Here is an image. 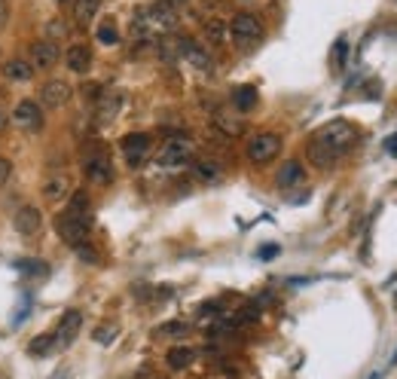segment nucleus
Here are the masks:
<instances>
[{
	"label": "nucleus",
	"instance_id": "obj_1",
	"mask_svg": "<svg viewBox=\"0 0 397 379\" xmlns=\"http://www.w3.org/2000/svg\"><path fill=\"white\" fill-rule=\"evenodd\" d=\"M354 141H358V129L349 119H330L327 126L315 132L309 144V162L315 169H330L336 159L354 147Z\"/></svg>",
	"mask_w": 397,
	"mask_h": 379
},
{
	"label": "nucleus",
	"instance_id": "obj_2",
	"mask_svg": "<svg viewBox=\"0 0 397 379\" xmlns=\"http://www.w3.org/2000/svg\"><path fill=\"white\" fill-rule=\"evenodd\" d=\"M192 153H196V144H192L190 135H183V132H175V135H168L162 141V147L156 153V162L162 169H175V166H183V162L192 159Z\"/></svg>",
	"mask_w": 397,
	"mask_h": 379
},
{
	"label": "nucleus",
	"instance_id": "obj_3",
	"mask_svg": "<svg viewBox=\"0 0 397 379\" xmlns=\"http://www.w3.org/2000/svg\"><path fill=\"white\" fill-rule=\"evenodd\" d=\"M244 153H248V159L254 166H266V162H272L281 153V135H275V132H257L248 141Z\"/></svg>",
	"mask_w": 397,
	"mask_h": 379
},
{
	"label": "nucleus",
	"instance_id": "obj_4",
	"mask_svg": "<svg viewBox=\"0 0 397 379\" xmlns=\"http://www.w3.org/2000/svg\"><path fill=\"white\" fill-rule=\"evenodd\" d=\"M229 37L236 40L239 46H254V43H260V37H263V22L254 13H239V16H232V22H229Z\"/></svg>",
	"mask_w": 397,
	"mask_h": 379
},
{
	"label": "nucleus",
	"instance_id": "obj_5",
	"mask_svg": "<svg viewBox=\"0 0 397 379\" xmlns=\"http://www.w3.org/2000/svg\"><path fill=\"white\" fill-rule=\"evenodd\" d=\"M144 18H147V25L153 34H168V31H175L180 25V16H178V9L175 4H168V0H159V4H153L144 9Z\"/></svg>",
	"mask_w": 397,
	"mask_h": 379
},
{
	"label": "nucleus",
	"instance_id": "obj_6",
	"mask_svg": "<svg viewBox=\"0 0 397 379\" xmlns=\"http://www.w3.org/2000/svg\"><path fill=\"white\" fill-rule=\"evenodd\" d=\"M55 233H58V239L61 242H67V245H83L89 242V220L86 218H74V214H58L55 218Z\"/></svg>",
	"mask_w": 397,
	"mask_h": 379
},
{
	"label": "nucleus",
	"instance_id": "obj_7",
	"mask_svg": "<svg viewBox=\"0 0 397 379\" xmlns=\"http://www.w3.org/2000/svg\"><path fill=\"white\" fill-rule=\"evenodd\" d=\"M83 171L92 183H98V187H107V183H114V166H110V156L104 150H92L86 153L83 159Z\"/></svg>",
	"mask_w": 397,
	"mask_h": 379
},
{
	"label": "nucleus",
	"instance_id": "obj_8",
	"mask_svg": "<svg viewBox=\"0 0 397 379\" xmlns=\"http://www.w3.org/2000/svg\"><path fill=\"white\" fill-rule=\"evenodd\" d=\"M13 223H16V233L22 235L25 242H34L40 235V230H43V214H40L34 205H22V208L16 211Z\"/></svg>",
	"mask_w": 397,
	"mask_h": 379
},
{
	"label": "nucleus",
	"instance_id": "obj_9",
	"mask_svg": "<svg viewBox=\"0 0 397 379\" xmlns=\"http://www.w3.org/2000/svg\"><path fill=\"white\" fill-rule=\"evenodd\" d=\"M70 95H74V89H70L67 80H46L43 86H40V105L49 107V110H58L65 107Z\"/></svg>",
	"mask_w": 397,
	"mask_h": 379
},
{
	"label": "nucleus",
	"instance_id": "obj_10",
	"mask_svg": "<svg viewBox=\"0 0 397 379\" xmlns=\"http://www.w3.org/2000/svg\"><path fill=\"white\" fill-rule=\"evenodd\" d=\"M150 135L147 132H131V135L122 138V153H126V162L131 169H138L141 162H144L150 156Z\"/></svg>",
	"mask_w": 397,
	"mask_h": 379
},
{
	"label": "nucleus",
	"instance_id": "obj_11",
	"mask_svg": "<svg viewBox=\"0 0 397 379\" xmlns=\"http://www.w3.org/2000/svg\"><path fill=\"white\" fill-rule=\"evenodd\" d=\"M180 58L183 61H190V68H196L202 70V74H208V70L214 68V58L205 46H199V43H192L190 37H180Z\"/></svg>",
	"mask_w": 397,
	"mask_h": 379
},
{
	"label": "nucleus",
	"instance_id": "obj_12",
	"mask_svg": "<svg viewBox=\"0 0 397 379\" xmlns=\"http://www.w3.org/2000/svg\"><path fill=\"white\" fill-rule=\"evenodd\" d=\"M58 46L49 43V40H37L34 46H31V65H34V70H53L58 65Z\"/></svg>",
	"mask_w": 397,
	"mask_h": 379
},
{
	"label": "nucleus",
	"instance_id": "obj_13",
	"mask_svg": "<svg viewBox=\"0 0 397 379\" xmlns=\"http://www.w3.org/2000/svg\"><path fill=\"white\" fill-rule=\"evenodd\" d=\"M275 183H278V190H293L305 183V166L300 159H288L284 166L278 169V175H275Z\"/></svg>",
	"mask_w": 397,
	"mask_h": 379
},
{
	"label": "nucleus",
	"instance_id": "obj_14",
	"mask_svg": "<svg viewBox=\"0 0 397 379\" xmlns=\"http://www.w3.org/2000/svg\"><path fill=\"white\" fill-rule=\"evenodd\" d=\"M70 175L67 171H55V175H49L46 181H43V196L49 199V202H61V199H67L70 193H74V187H70Z\"/></svg>",
	"mask_w": 397,
	"mask_h": 379
},
{
	"label": "nucleus",
	"instance_id": "obj_15",
	"mask_svg": "<svg viewBox=\"0 0 397 379\" xmlns=\"http://www.w3.org/2000/svg\"><path fill=\"white\" fill-rule=\"evenodd\" d=\"M80 327H83V315H80L77 309L65 312V315H61V321H58V331H55V343H61V346H70V343L77 340Z\"/></svg>",
	"mask_w": 397,
	"mask_h": 379
},
{
	"label": "nucleus",
	"instance_id": "obj_16",
	"mask_svg": "<svg viewBox=\"0 0 397 379\" xmlns=\"http://www.w3.org/2000/svg\"><path fill=\"white\" fill-rule=\"evenodd\" d=\"M13 122L16 126H22V129L40 126V105L37 101H31V98H22L16 105V110H13Z\"/></svg>",
	"mask_w": 397,
	"mask_h": 379
},
{
	"label": "nucleus",
	"instance_id": "obj_17",
	"mask_svg": "<svg viewBox=\"0 0 397 379\" xmlns=\"http://www.w3.org/2000/svg\"><path fill=\"white\" fill-rule=\"evenodd\" d=\"M0 70H4V80H9V83H28L34 77V65L28 58H9V61H4Z\"/></svg>",
	"mask_w": 397,
	"mask_h": 379
},
{
	"label": "nucleus",
	"instance_id": "obj_18",
	"mask_svg": "<svg viewBox=\"0 0 397 379\" xmlns=\"http://www.w3.org/2000/svg\"><path fill=\"white\" fill-rule=\"evenodd\" d=\"M65 65L74 70V74H86V70L92 68V49L83 46V43H77V46H70L67 53H65Z\"/></svg>",
	"mask_w": 397,
	"mask_h": 379
},
{
	"label": "nucleus",
	"instance_id": "obj_19",
	"mask_svg": "<svg viewBox=\"0 0 397 379\" xmlns=\"http://www.w3.org/2000/svg\"><path fill=\"white\" fill-rule=\"evenodd\" d=\"M257 86H239V89H232V107L239 110V114H251L254 107H257Z\"/></svg>",
	"mask_w": 397,
	"mask_h": 379
},
{
	"label": "nucleus",
	"instance_id": "obj_20",
	"mask_svg": "<svg viewBox=\"0 0 397 379\" xmlns=\"http://www.w3.org/2000/svg\"><path fill=\"white\" fill-rule=\"evenodd\" d=\"M202 34H205V40L211 46H227L229 40V25L223 22V18H208L205 25H202Z\"/></svg>",
	"mask_w": 397,
	"mask_h": 379
},
{
	"label": "nucleus",
	"instance_id": "obj_21",
	"mask_svg": "<svg viewBox=\"0 0 397 379\" xmlns=\"http://www.w3.org/2000/svg\"><path fill=\"white\" fill-rule=\"evenodd\" d=\"M192 175H196L202 183H220L223 169L217 166V159H196L192 162Z\"/></svg>",
	"mask_w": 397,
	"mask_h": 379
},
{
	"label": "nucleus",
	"instance_id": "obj_22",
	"mask_svg": "<svg viewBox=\"0 0 397 379\" xmlns=\"http://www.w3.org/2000/svg\"><path fill=\"white\" fill-rule=\"evenodd\" d=\"M192 361H196V349H190V346H175V349H168V355H165V364L171 370H187Z\"/></svg>",
	"mask_w": 397,
	"mask_h": 379
},
{
	"label": "nucleus",
	"instance_id": "obj_23",
	"mask_svg": "<svg viewBox=\"0 0 397 379\" xmlns=\"http://www.w3.org/2000/svg\"><path fill=\"white\" fill-rule=\"evenodd\" d=\"M101 9V0H74V18L80 25H89Z\"/></svg>",
	"mask_w": 397,
	"mask_h": 379
},
{
	"label": "nucleus",
	"instance_id": "obj_24",
	"mask_svg": "<svg viewBox=\"0 0 397 379\" xmlns=\"http://www.w3.org/2000/svg\"><path fill=\"white\" fill-rule=\"evenodd\" d=\"M89 196H86V193L83 190H77V193H70V196H67V214H74V218H86L89 220Z\"/></svg>",
	"mask_w": 397,
	"mask_h": 379
},
{
	"label": "nucleus",
	"instance_id": "obj_25",
	"mask_svg": "<svg viewBox=\"0 0 397 379\" xmlns=\"http://www.w3.org/2000/svg\"><path fill=\"white\" fill-rule=\"evenodd\" d=\"M55 333H43V336H37V340H31L28 346V355H34V358H46L49 352L55 349Z\"/></svg>",
	"mask_w": 397,
	"mask_h": 379
},
{
	"label": "nucleus",
	"instance_id": "obj_26",
	"mask_svg": "<svg viewBox=\"0 0 397 379\" xmlns=\"http://www.w3.org/2000/svg\"><path fill=\"white\" fill-rule=\"evenodd\" d=\"M95 37H98L101 46H116V43H119V31H116L114 22H104V25H101Z\"/></svg>",
	"mask_w": 397,
	"mask_h": 379
},
{
	"label": "nucleus",
	"instance_id": "obj_27",
	"mask_svg": "<svg viewBox=\"0 0 397 379\" xmlns=\"http://www.w3.org/2000/svg\"><path fill=\"white\" fill-rule=\"evenodd\" d=\"M119 105H122V95H119V92H110V95L104 92V101H101V117H104V119H114Z\"/></svg>",
	"mask_w": 397,
	"mask_h": 379
},
{
	"label": "nucleus",
	"instance_id": "obj_28",
	"mask_svg": "<svg viewBox=\"0 0 397 379\" xmlns=\"http://www.w3.org/2000/svg\"><path fill=\"white\" fill-rule=\"evenodd\" d=\"M70 34V25L65 22V18H53V22H46V37L49 43H55L58 37H67Z\"/></svg>",
	"mask_w": 397,
	"mask_h": 379
},
{
	"label": "nucleus",
	"instance_id": "obj_29",
	"mask_svg": "<svg viewBox=\"0 0 397 379\" xmlns=\"http://www.w3.org/2000/svg\"><path fill=\"white\" fill-rule=\"evenodd\" d=\"M187 331H190V327L183 324V321H165V324L159 327L162 336H187Z\"/></svg>",
	"mask_w": 397,
	"mask_h": 379
},
{
	"label": "nucleus",
	"instance_id": "obj_30",
	"mask_svg": "<svg viewBox=\"0 0 397 379\" xmlns=\"http://www.w3.org/2000/svg\"><path fill=\"white\" fill-rule=\"evenodd\" d=\"M74 251H77V257L83 260V263H98V251L92 248V245H86V242H83V245H77Z\"/></svg>",
	"mask_w": 397,
	"mask_h": 379
},
{
	"label": "nucleus",
	"instance_id": "obj_31",
	"mask_svg": "<svg viewBox=\"0 0 397 379\" xmlns=\"http://www.w3.org/2000/svg\"><path fill=\"white\" fill-rule=\"evenodd\" d=\"M345 53H349V43H345V40H339V43L333 46V65H336V68H342Z\"/></svg>",
	"mask_w": 397,
	"mask_h": 379
},
{
	"label": "nucleus",
	"instance_id": "obj_32",
	"mask_svg": "<svg viewBox=\"0 0 397 379\" xmlns=\"http://www.w3.org/2000/svg\"><path fill=\"white\" fill-rule=\"evenodd\" d=\"M9 175H13V162H9L6 156H0V187L9 181Z\"/></svg>",
	"mask_w": 397,
	"mask_h": 379
},
{
	"label": "nucleus",
	"instance_id": "obj_33",
	"mask_svg": "<svg viewBox=\"0 0 397 379\" xmlns=\"http://www.w3.org/2000/svg\"><path fill=\"white\" fill-rule=\"evenodd\" d=\"M114 336H116V331H114V327H98L95 340H98V343H110V340H114Z\"/></svg>",
	"mask_w": 397,
	"mask_h": 379
},
{
	"label": "nucleus",
	"instance_id": "obj_34",
	"mask_svg": "<svg viewBox=\"0 0 397 379\" xmlns=\"http://www.w3.org/2000/svg\"><path fill=\"white\" fill-rule=\"evenodd\" d=\"M275 254H278V245H263V248H260V260H272Z\"/></svg>",
	"mask_w": 397,
	"mask_h": 379
},
{
	"label": "nucleus",
	"instance_id": "obj_35",
	"mask_svg": "<svg viewBox=\"0 0 397 379\" xmlns=\"http://www.w3.org/2000/svg\"><path fill=\"white\" fill-rule=\"evenodd\" d=\"M6 18H9V6H6V0H0V28L6 25Z\"/></svg>",
	"mask_w": 397,
	"mask_h": 379
},
{
	"label": "nucleus",
	"instance_id": "obj_36",
	"mask_svg": "<svg viewBox=\"0 0 397 379\" xmlns=\"http://www.w3.org/2000/svg\"><path fill=\"white\" fill-rule=\"evenodd\" d=\"M6 126H9V117H6V110H0V135H4Z\"/></svg>",
	"mask_w": 397,
	"mask_h": 379
},
{
	"label": "nucleus",
	"instance_id": "obj_37",
	"mask_svg": "<svg viewBox=\"0 0 397 379\" xmlns=\"http://www.w3.org/2000/svg\"><path fill=\"white\" fill-rule=\"evenodd\" d=\"M168 4H180V0H168Z\"/></svg>",
	"mask_w": 397,
	"mask_h": 379
},
{
	"label": "nucleus",
	"instance_id": "obj_38",
	"mask_svg": "<svg viewBox=\"0 0 397 379\" xmlns=\"http://www.w3.org/2000/svg\"><path fill=\"white\" fill-rule=\"evenodd\" d=\"M58 4H65V0H58Z\"/></svg>",
	"mask_w": 397,
	"mask_h": 379
},
{
	"label": "nucleus",
	"instance_id": "obj_39",
	"mask_svg": "<svg viewBox=\"0 0 397 379\" xmlns=\"http://www.w3.org/2000/svg\"><path fill=\"white\" fill-rule=\"evenodd\" d=\"M0 55H4V49H0Z\"/></svg>",
	"mask_w": 397,
	"mask_h": 379
},
{
	"label": "nucleus",
	"instance_id": "obj_40",
	"mask_svg": "<svg viewBox=\"0 0 397 379\" xmlns=\"http://www.w3.org/2000/svg\"><path fill=\"white\" fill-rule=\"evenodd\" d=\"M394 303H397V300H394Z\"/></svg>",
	"mask_w": 397,
	"mask_h": 379
}]
</instances>
